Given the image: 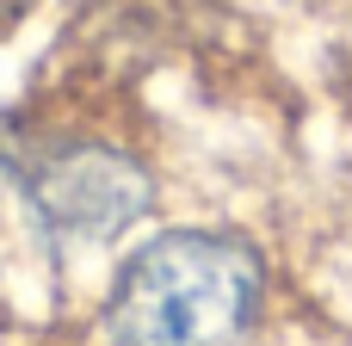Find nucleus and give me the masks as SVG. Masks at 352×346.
I'll use <instances>...</instances> for the list:
<instances>
[{
  "mask_svg": "<svg viewBox=\"0 0 352 346\" xmlns=\"http://www.w3.org/2000/svg\"><path fill=\"white\" fill-rule=\"evenodd\" d=\"M0 173L56 254L111 248L161 204L142 118L93 93H37L31 105L0 111Z\"/></svg>",
  "mask_w": 352,
  "mask_h": 346,
  "instance_id": "1",
  "label": "nucleus"
},
{
  "mask_svg": "<svg viewBox=\"0 0 352 346\" xmlns=\"http://www.w3.org/2000/svg\"><path fill=\"white\" fill-rule=\"evenodd\" d=\"M266 297L272 272L254 235L229 223L155 229L99 297V346H254Z\"/></svg>",
  "mask_w": 352,
  "mask_h": 346,
  "instance_id": "2",
  "label": "nucleus"
},
{
  "mask_svg": "<svg viewBox=\"0 0 352 346\" xmlns=\"http://www.w3.org/2000/svg\"><path fill=\"white\" fill-rule=\"evenodd\" d=\"M31 12H37V0H0V43H6V37H12Z\"/></svg>",
  "mask_w": 352,
  "mask_h": 346,
  "instance_id": "3",
  "label": "nucleus"
}]
</instances>
